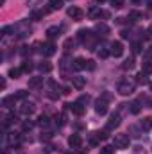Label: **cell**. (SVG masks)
<instances>
[{"instance_id":"32","label":"cell","mask_w":152,"mask_h":154,"mask_svg":"<svg viewBox=\"0 0 152 154\" xmlns=\"http://www.w3.org/2000/svg\"><path fill=\"white\" fill-rule=\"evenodd\" d=\"M27 95H29V92H25V90H20V92L16 93V99L23 100V99H27Z\"/></svg>"},{"instance_id":"7","label":"cell","mask_w":152,"mask_h":154,"mask_svg":"<svg viewBox=\"0 0 152 154\" xmlns=\"http://www.w3.org/2000/svg\"><path fill=\"white\" fill-rule=\"evenodd\" d=\"M66 109H72L77 117H82L84 115V108L81 106V102H73V104H66Z\"/></svg>"},{"instance_id":"41","label":"cell","mask_w":152,"mask_h":154,"mask_svg":"<svg viewBox=\"0 0 152 154\" xmlns=\"http://www.w3.org/2000/svg\"><path fill=\"white\" fill-rule=\"evenodd\" d=\"M86 68H88V70H93V68H95V63H93V61H88Z\"/></svg>"},{"instance_id":"45","label":"cell","mask_w":152,"mask_h":154,"mask_svg":"<svg viewBox=\"0 0 152 154\" xmlns=\"http://www.w3.org/2000/svg\"><path fill=\"white\" fill-rule=\"evenodd\" d=\"M30 127H32V124H30V122H25V124H23V129H25V131H27V129H30Z\"/></svg>"},{"instance_id":"51","label":"cell","mask_w":152,"mask_h":154,"mask_svg":"<svg viewBox=\"0 0 152 154\" xmlns=\"http://www.w3.org/2000/svg\"><path fill=\"white\" fill-rule=\"evenodd\" d=\"M95 2H99V4H102V2H106V0H95Z\"/></svg>"},{"instance_id":"16","label":"cell","mask_w":152,"mask_h":154,"mask_svg":"<svg viewBox=\"0 0 152 154\" xmlns=\"http://www.w3.org/2000/svg\"><path fill=\"white\" fill-rule=\"evenodd\" d=\"M86 65H88V61H86V59H82V57H77V59L73 61V65H72V66H73L75 70H84V68H86Z\"/></svg>"},{"instance_id":"27","label":"cell","mask_w":152,"mask_h":154,"mask_svg":"<svg viewBox=\"0 0 152 154\" xmlns=\"http://www.w3.org/2000/svg\"><path fill=\"white\" fill-rule=\"evenodd\" d=\"M20 74H22V68H11L9 70V77H13V79H18Z\"/></svg>"},{"instance_id":"21","label":"cell","mask_w":152,"mask_h":154,"mask_svg":"<svg viewBox=\"0 0 152 154\" xmlns=\"http://www.w3.org/2000/svg\"><path fill=\"white\" fill-rule=\"evenodd\" d=\"M14 100H16V95H11V97H5V99L2 100V104H4L5 108H11V104H14Z\"/></svg>"},{"instance_id":"48","label":"cell","mask_w":152,"mask_h":154,"mask_svg":"<svg viewBox=\"0 0 152 154\" xmlns=\"http://www.w3.org/2000/svg\"><path fill=\"white\" fill-rule=\"evenodd\" d=\"M0 88H2V90L5 88V79H2V81H0Z\"/></svg>"},{"instance_id":"1","label":"cell","mask_w":152,"mask_h":154,"mask_svg":"<svg viewBox=\"0 0 152 154\" xmlns=\"http://www.w3.org/2000/svg\"><path fill=\"white\" fill-rule=\"evenodd\" d=\"M116 92H118L120 95H131V93L134 92V83H133V81H122V83L118 84Z\"/></svg>"},{"instance_id":"30","label":"cell","mask_w":152,"mask_h":154,"mask_svg":"<svg viewBox=\"0 0 152 154\" xmlns=\"http://www.w3.org/2000/svg\"><path fill=\"white\" fill-rule=\"evenodd\" d=\"M30 18H32V20H36V22H38V20H41V18H43V11H32Z\"/></svg>"},{"instance_id":"40","label":"cell","mask_w":152,"mask_h":154,"mask_svg":"<svg viewBox=\"0 0 152 154\" xmlns=\"http://www.w3.org/2000/svg\"><path fill=\"white\" fill-rule=\"evenodd\" d=\"M88 100H90V97H88V95H86V97L82 95V97H81V99H79L77 102H81V104H84V102H88Z\"/></svg>"},{"instance_id":"42","label":"cell","mask_w":152,"mask_h":154,"mask_svg":"<svg viewBox=\"0 0 152 154\" xmlns=\"http://www.w3.org/2000/svg\"><path fill=\"white\" fill-rule=\"evenodd\" d=\"M52 138V135L50 133H45V135H41V140H50Z\"/></svg>"},{"instance_id":"53","label":"cell","mask_w":152,"mask_h":154,"mask_svg":"<svg viewBox=\"0 0 152 154\" xmlns=\"http://www.w3.org/2000/svg\"><path fill=\"white\" fill-rule=\"evenodd\" d=\"M151 90H152V83H151Z\"/></svg>"},{"instance_id":"23","label":"cell","mask_w":152,"mask_h":154,"mask_svg":"<svg viewBox=\"0 0 152 154\" xmlns=\"http://www.w3.org/2000/svg\"><path fill=\"white\" fill-rule=\"evenodd\" d=\"M115 145H106V147H102L100 149V154H115Z\"/></svg>"},{"instance_id":"19","label":"cell","mask_w":152,"mask_h":154,"mask_svg":"<svg viewBox=\"0 0 152 154\" xmlns=\"http://www.w3.org/2000/svg\"><path fill=\"white\" fill-rule=\"evenodd\" d=\"M142 129H143V131H151L152 129V118H143V120H142Z\"/></svg>"},{"instance_id":"20","label":"cell","mask_w":152,"mask_h":154,"mask_svg":"<svg viewBox=\"0 0 152 154\" xmlns=\"http://www.w3.org/2000/svg\"><path fill=\"white\" fill-rule=\"evenodd\" d=\"M52 68H54V66H52L48 61H45V63H41V65H39V70H41V72H45V74L52 72Z\"/></svg>"},{"instance_id":"49","label":"cell","mask_w":152,"mask_h":154,"mask_svg":"<svg viewBox=\"0 0 152 154\" xmlns=\"http://www.w3.org/2000/svg\"><path fill=\"white\" fill-rule=\"evenodd\" d=\"M147 106H149V108H152V99H147Z\"/></svg>"},{"instance_id":"6","label":"cell","mask_w":152,"mask_h":154,"mask_svg":"<svg viewBox=\"0 0 152 154\" xmlns=\"http://www.w3.org/2000/svg\"><path fill=\"white\" fill-rule=\"evenodd\" d=\"M20 111H22L23 115H32V113L36 111V104H34V102H23L22 108H20Z\"/></svg>"},{"instance_id":"12","label":"cell","mask_w":152,"mask_h":154,"mask_svg":"<svg viewBox=\"0 0 152 154\" xmlns=\"http://www.w3.org/2000/svg\"><path fill=\"white\" fill-rule=\"evenodd\" d=\"M108 47H111V45H108V43H102L100 47H99V57H102V59H106L109 54H111V50L108 48Z\"/></svg>"},{"instance_id":"13","label":"cell","mask_w":152,"mask_h":154,"mask_svg":"<svg viewBox=\"0 0 152 154\" xmlns=\"http://www.w3.org/2000/svg\"><path fill=\"white\" fill-rule=\"evenodd\" d=\"M118 126H120V117H118V115H113V117L109 118V122H108L106 129L109 131V129H115V127H118Z\"/></svg>"},{"instance_id":"50","label":"cell","mask_w":152,"mask_h":154,"mask_svg":"<svg viewBox=\"0 0 152 154\" xmlns=\"http://www.w3.org/2000/svg\"><path fill=\"white\" fill-rule=\"evenodd\" d=\"M149 38H152V25L149 27Z\"/></svg>"},{"instance_id":"46","label":"cell","mask_w":152,"mask_h":154,"mask_svg":"<svg viewBox=\"0 0 152 154\" xmlns=\"http://www.w3.org/2000/svg\"><path fill=\"white\" fill-rule=\"evenodd\" d=\"M131 34H129V31H122V38H129Z\"/></svg>"},{"instance_id":"22","label":"cell","mask_w":152,"mask_h":154,"mask_svg":"<svg viewBox=\"0 0 152 154\" xmlns=\"http://www.w3.org/2000/svg\"><path fill=\"white\" fill-rule=\"evenodd\" d=\"M143 59H145V63H151L152 61V47L143 50Z\"/></svg>"},{"instance_id":"35","label":"cell","mask_w":152,"mask_h":154,"mask_svg":"<svg viewBox=\"0 0 152 154\" xmlns=\"http://www.w3.org/2000/svg\"><path fill=\"white\" fill-rule=\"evenodd\" d=\"M136 77H138V83H142V84H145V83H147V75H145L143 72H142V74H138Z\"/></svg>"},{"instance_id":"52","label":"cell","mask_w":152,"mask_h":154,"mask_svg":"<svg viewBox=\"0 0 152 154\" xmlns=\"http://www.w3.org/2000/svg\"><path fill=\"white\" fill-rule=\"evenodd\" d=\"M149 4H151V5H152V0H149Z\"/></svg>"},{"instance_id":"14","label":"cell","mask_w":152,"mask_h":154,"mask_svg":"<svg viewBox=\"0 0 152 154\" xmlns=\"http://www.w3.org/2000/svg\"><path fill=\"white\" fill-rule=\"evenodd\" d=\"M41 84H43V77H32V79H29V88L30 90H36Z\"/></svg>"},{"instance_id":"3","label":"cell","mask_w":152,"mask_h":154,"mask_svg":"<svg viewBox=\"0 0 152 154\" xmlns=\"http://www.w3.org/2000/svg\"><path fill=\"white\" fill-rule=\"evenodd\" d=\"M66 14L72 18V20H75V22H79V20H82V16H84V13H82V9H79V7H75V5H72V7H68V11H66Z\"/></svg>"},{"instance_id":"38","label":"cell","mask_w":152,"mask_h":154,"mask_svg":"<svg viewBox=\"0 0 152 154\" xmlns=\"http://www.w3.org/2000/svg\"><path fill=\"white\" fill-rule=\"evenodd\" d=\"M97 135H99L100 140H106V138H108V129H106V131H100V133H97Z\"/></svg>"},{"instance_id":"11","label":"cell","mask_w":152,"mask_h":154,"mask_svg":"<svg viewBox=\"0 0 152 154\" xmlns=\"http://www.w3.org/2000/svg\"><path fill=\"white\" fill-rule=\"evenodd\" d=\"M61 31H63L61 27H57V25H52V27H48V29H47V36H48L50 39H52V38H57V36L61 34Z\"/></svg>"},{"instance_id":"29","label":"cell","mask_w":152,"mask_h":154,"mask_svg":"<svg viewBox=\"0 0 152 154\" xmlns=\"http://www.w3.org/2000/svg\"><path fill=\"white\" fill-rule=\"evenodd\" d=\"M32 66H34V65H32L30 61H25V63L22 65V72H25V74H27V72H30V70H32Z\"/></svg>"},{"instance_id":"5","label":"cell","mask_w":152,"mask_h":154,"mask_svg":"<svg viewBox=\"0 0 152 154\" xmlns=\"http://www.w3.org/2000/svg\"><path fill=\"white\" fill-rule=\"evenodd\" d=\"M111 54H113L115 57H120V56L124 54V45H122L120 41H115V43H111Z\"/></svg>"},{"instance_id":"26","label":"cell","mask_w":152,"mask_h":154,"mask_svg":"<svg viewBox=\"0 0 152 154\" xmlns=\"http://www.w3.org/2000/svg\"><path fill=\"white\" fill-rule=\"evenodd\" d=\"M122 68H124V70H133V68H134V59H127V61L122 65Z\"/></svg>"},{"instance_id":"10","label":"cell","mask_w":152,"mask_h":154,"mask_svg":"<svg viewBox=\"0 0 152 154\" xmlns=\"http://www.w3.org/2000/svg\"><path fill=\"white\" fill-rule=\"evenodd\" d=\"M68 144H70V147H72V149H77V147H81L82 138H81L79 135H72V136L68 138Z\"/></svg>"},{"instance_id":"9","label":"cell","mask_w":152,"mask_h":154,"mask_svg":"<svg viewBox=\"0 0 152 154\" xmlns=\"http://www.w3.org/2000/svg\"><path fill=\"white\" fill-rule=\"evenodd\" d=\"M72 86L77 90H82L86 86V77H72Z\"/></svg>"},{"instance_id":"15","label":"cell","mask_w":152,"mask_h":154,"mask_svg":"<svg viewBox=\"0 0 152 154\" xmlns=\"http://www.w3.org/2000/svg\"><path fill=\"white\" fill-rule=\"evenodd\" d=\"M43 54H45V56H52V54H56V45L50 43V41L45 43V45H43Z\"/></svg>"},{"instance_id":"33","label":"cell","mask_w":152,"mask_h":154,"mask_svg":"<svg viewBox=\"0 0 152 154\" xmlns=\"http://www.w3.org/2000/svg\"><path fill=\"white\" fill-rule=\"evenodd\" d=\"M18 142H20V136H18V135H14V133H13V135H9V144H13V145H14V144H18Z\"/></svg>"},{"instance_id":"39","label":"cell","mask_w":152,"mask_h":154,"mask_svg":"<svg viewBox=\"0 0 152 154\" xmlns=\"http://www.w3.org/2000/svg\"><path fill=\"white\" fill-rule=\"evenodd\" d=\"M65 122H66V117L61 113V115H59V126H65Z\"/></svg>"},{"instance_id":"34","label":"cell","mask_w":152,"mask_h":154,"mask_svg":"<svg viewBox=\"0 0 152 154\" xmlns=\"http://www.w3.org/2000/svg\"><path fill=\"white\" fill-rule=\"evenodd\" d=\"M111 4H113V7H116V9H120V7H124V4H125V0H111Z\"/></svg>"},{"instance_id":"47","label":"cell","mask_w":152,"mask_h":154,"mask_svg":"<svg viewBox=\"0 0 152 154\" xmlns=\"http://www.w3.org/2000/svg\"><path fill=\"white\" fill-rule=\"evenodd\" d=\"M45 151H47V153H52V151H54V145H47V149H45Z\"/></svg>"},{"instance_id":"17","label":"cell","mask_w":152,"mask_h":154,"mask_svg":"<svg viewBox=\"0 0 152 154\" xmlns=\"http://www.w3.org/2000/svg\"><path fill=\"white\" fill-rule=\"evenodd\" d=\"M95 32H99V34H109V27L106 23H97L95 25Z\"/></svg>"},{"instance_id":"44","label":"cell","mask_w":152,"mask_h":154,"mask_svg":"<svg viewBox=\"0 0 152 154\" xmlns=\"http://www.w3.org/2000/svg\"><path fill=\"white\" fill-rule=\"evenodd\" d=\"M22 48H23V50H22V54H23V56H25V54H29V52H30V48H29V47H22Z\"/></svg>"},{"instance_id":"2","label":"cell","mask_w":152,"mask_h":154,"mask_svg":"<svg viewBox=\"0 0 152 154\" xmlns=\"http://www.w3.org/2000/svg\"><path fill=\"white\" fill-rule=\"evenodd\" d=\"M115 147L116 149H125V147H129V135H124V133H120V135H115Z\"/></svg>"},{"instance_id":"25","label":"cell","mask_w":152,"mask_h":154,"mask_svg":"<svg viewBox=\"0 0 152 154\" xmlns=\"http://www.w3.org/2000/svg\"><path fill=\"white\" fill-rule=\"evenodd\" d=\"M129 18H131L133 22H138V20L142 18V13H140V11H131V13H129Z\"/></svg>"},{"instance_id":"43","label":"cell","mask_w":152,"mask_h":154,"mask_svg":"<svg viewBox=\"0 0 152 154\" xmlns=\"http://www.w3.org/2000/svg\"><path fill=\"white\" fill-rule=\"evenodd\" d=\"M70 92H72V88H70V86H65V88H63V93H65V95H68Z\"/></svg>"},{"instance_id":"8","label":"cell","mask_w":152,"mask_h":154,"mask_svg":"<svg viewBox=\"0 0 152 154\" xmlns=\"http://www.w3.org/2000/svg\"><path fill=\"white\" fill-rule=\"evenodd\" d=\"M90 38H91V31H90V29H81V31L77 32V39L82 41V43L90 41Z\"/></svg>"},{"instance_id":"4","label":"cell","mask_w":152,"mask_h":154,"mask_svg":"<svg viewBox=\"0 0 152 154\" xmlns=\"http://www.w3.org/2000/svg\"><path fill=\"white\" fill-rule=\"evenodd\" d=\"M95 111H97L99 115H106V113H108V100H106L104 97L95 102Z\"/></svg>"},{"instance_id":"18","label":"cell","mask_w":152,"mask_h":154,"mask_svg":"<svg viewBox=\"0 0 152 154\" xmlns=\"http://www.w3.org/2000/svg\"><path fill=\"white\" fill-rule=\"evenodd\" d=\"M48 5H50V9H52V11L61 9V7H63V0H48Z\"/></svg>"},{"instance_id":"24","label":"cell","mask_w":152,"mask_h":154,"mask_svg":"<svg viewBox=\"0 0 152 154\" xmlns=\"http://www.w3.org/2000/svg\"><path fill=\"white\" fill-rule=\"evenodd\" d=\"M140 109H142V106H140V102H138V100L131 104V113H133V115H138V113H140Z\"/></svg>"},{"instance_id":"37","label":"cell","mask_w":152,"mask_h":154,"mask_svg":"<svg viewBox=\"0 0 152 154\" xmlns=\"http://www.w3.org/2000/svg\"><path fill=\"white\" fill-rule=\"evenodd\" d=\"M133 52H134V54L142 52V45H140V43H134V45H133Z\"/></svg>"},{"instance_id":"31","label":"cell","mask_w":152,"mask_h":154,"mask_svg":"<svg viewBox=\"0 0 152 154\" xmlns=\"http://www.w3.org/2000/svg\"><path fill=\"white\" fill-rule=\"evenodd\" d=\"M38 124H39L41 127H47V126H48V117H43V115H41V117L38 118Z\"/></svg>"},{"instance_id":"28","label":"cell","mask_w":152,"mask_h":154,"mask_svg":"<svg viewBox=\"0 0 152 154\" xmlns=\"http://www.w3.org/2000/svg\"><path fill=\"white\" fill-rule=\"evenodd\" d=\"M73 43H75V41H73L72 38H70V39H66V41H65V50H66V52L73 50Z\"/></svg>"},{"instance_id":"36","label":"cell","mask_w":152,"mask_h":154,"mask_svg":"<svg viewBox=\"0 0 152 154\" xmlns=\"http://www.w3.org/2000/svg\"><path fill=\"white\" fill-rule=\"evenodd\" d=\"M152 72V65L151 63H145V65H143V74H151Z\"/></svg>"}]
</instances>
